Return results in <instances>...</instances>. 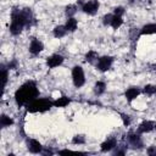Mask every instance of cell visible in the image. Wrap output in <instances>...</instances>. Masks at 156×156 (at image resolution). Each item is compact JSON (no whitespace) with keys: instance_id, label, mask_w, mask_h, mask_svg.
Masks as SVG:
<instances>
[{"instance_id":"cell-1","label":"cell","mask_w":156,"mask_h":156,"mask_svg":"<svg viewBox=\"0 0 156 156\" xmlns=\"http://www.w3.org/2000/svg\"><path fill=\"white\" fill-rule=\"evenodd\" d=\"M32 21H33V15L29 9L13 10L11 13V24H10L11 34L13 35L20 34L24 27L30 26Z\"/></svg>"},{"instance_id":"cell-2","label":"cell","mask_w":156,"mask_h":156,"mask_svg":"<svg viewBox=\"0 0 156 156\" xmlns=\"http://www.w3.org/2000/svg\"><path fill=\"white\" fill-rule=\"evenodd\" d=\"M39 95V90L37 84L33 80H28L22 84L15 93V99L18 105H28L30 101L37 99Z\"/></svg>"},{"instance_id":"cell-3","label":"cell","mask_w":156,"mask_h":156,"mask_svg":"<svg viewBox=\"0 0 156 156\" xmlns=\"http://www.w3.org/2000/svg\"><path fill=\"white\" fill-rule=\"evenodd\" d=\"M51 106H54L52 101H50L49 99H34L33 101H30L27 105V111L28 112H45L51 108Z\"/></svg>"},{"instance_id":"cell-4","label":"cell","mask_w":156,"mask_h":156,"mask_svg":"<svg viewBox=\"0 0 156 156\" xmlns=\"http://www.w3.org/2000/svg\"><path fill=\"white\" fill-rule=\"evenodd\" d=\"M72 79H73V84L76 88H80L84 85L85 83V77H84V72L83 68L80 66H74L72 69Z\"/></svg>"},{"instance_id":"cell-5","label":"cell","mask_w":156,"mask_h":156,"mask_svg":"<svg viewBox=\"0 0 156 156\" xmlns=\"http://www.w3.org/2000/svg\"><path fill=\"white\" fill-rule=\"evenodd\" d=\"M99 6H100V4L98 0H89L82 5V10H83V12H85L88 15H95L99 10Z\"/></svg>"},{"instance_id":"cell-6","label":"cell","mask_w":156,"mask_h":156,"mask_svg":"<svg viewBox=\"0 0 156 156\" xmlns=\"http://www.w3.org/2000/svg\"><path fill=\"white\" fill-rule=\"evenodd\" d=\"M112 62H113V58L111 56H102V57H99L98 60V63H96V68L101 72H105L107 71L111 66H112Z\"/></svg>"},{"instance_id":"cell-7","label":"cell","mask_w":156,"mask_h":156,"mask_svg":"<svg viewBox=\"0 0 156 156\" xmlns=\"http://www.w3.org/2000/svg\"><path fill=\"white\" fill-rule=\"evenodd\" d=\"M127 141L133 149H140L143 146V141H141L139 134H135V133H129L127 135Z\"/></svg>"},{"instance_id":"cell-8","label":"cell","mask_w":156,"mask_h":156,"mask_svg":"<svg viewBox=\"0 0 156 156\" xmlns=\"http://www.w3.org/2000/svg\"><path fill=\"white\" fill-rule=\"evenodd\" d=\"M62 62H63V56H62V55H58V54L51 55V56L46 60V65H48L50 68L57 67V66H60Z\"/></svg>"},{"instance_id":"cell-9","label":"cell","mask_w":156,"mask_h":156,"mask_svg":"<svg viewBox=\"0 0 156 156\" xmlns=\"http://www.w3.org/2000/svg\"><path fill=\"white\" fill-rule=\"evenodd\" d=\"M27 147H28V150H29L30 152H33V154H39V152H41V150H43L41 144H40L38 140H35V139H29V140H27Z\"/></svg>"},{"instance_id":"cell-10","label":"cell","mask_w":156,"mask_h":156,"mask_svg":"<svg viewBox=\"0 0 156 156\" xmlns=\"http://www.w3.org/2000/svg\"><path fill=\"white\" fill-rule=\"evenodd\" d=\"M44 49V45L40 40L38 39H32L30 41V45H29V52L33 54V55H38L41 50Z\"/></svg>"},{"instance_id":"cell-11","label":"cell","mask_w":156,"mask_h":156,"mask_svg":"<svg viewBox=\"0 0 156 156\" xmlns=\"http://www.w3.org/2000/svg\"><path fill=\"white\" fill-rule=\"evenodd\" d=\"M155 128V123L152 121H144L139 128H138V133H149Z\"/></svg>"},{"instance_id":"cell-12","label":"cell","mask_w":156,"mask_h":156,"mask_svg":"<svg viewBox=\"0 0 156 156\" xmlns=\"http://www.w3.org/2000/svg\"><path fill=\"white\" fill-rule=\"evenodd\" d=\"M140 94V90H139V88H129V89H127L126 90V98H127V100L130 102V101H133L134 99H136V96Z\"/></svg>"},{"instance_id":"cell-13","label":"cell","mask_w":156,"mask_h":156,"mask_svg":"<svg viewBox=\"0 0 156 156\" xmlns=\"http://www.w3.org/2000/svg\"><path fill=\"white\" fill-rule=\"evenodd\" d=\"M146 34H156V24H155V23L145 24V26L141 28L140 35H146Z\"/></svg>"},{"instance_id":"cell-14","label":"cell","mask_w":156,"mask_h":156,"mask_svg":"<svg viewBox=\"0 0 156 156\" xmlns=\"http://www.w3.org/2000/svg\"><path fill=\"white\" fill-rule=\"evenodd\" d=\"M77 26H78V22H77V20L74 17H68V20H67V22L65 24L67 32H74L77 29Z\"/></svg>"},{"instance_id":"cell-15","label":"cell","mask_w":156,"mask_h":156,"mask_svg":"<svg viewBox=\"0 0 156 156\" xmlns=\"http://www.w3.org/2000/svg\"><path fill=\"white\" fill-rule=\"evenodd\" d=\"M116 146V140L115 139H108L105 143L101 144V151L106 152V151H111L113 147Z\"/></svg>"},{"instance_id":"cell-16","label":"cell","mask_w":156,"mask_h":156,"mask_svg":"<svg viewBox=\"0 0 156 156\" xmlns=\"http://www.w3.org/2000/svg\"><path fill=\"white\" fill-rule=\"evenodd\" d=\"M52 33H54V37H55V38H62V37H65V34L67 33V29H66L65 26H57V27L54 28Z\"/></svg>"},{"instance_id":"cell-17","label":"cell","mask_w":156,"mask_h":156,"mask_svg":"<svg viewBox=\"0 0 156 156\" xmlns=\"http://www.w3.org/2000/svg\"><path fill=\"white\" fill-rule=\"evenodd\" d=\"M69 99L68 98H66V96H62V98H58L57 100H55V101H52V104H54V106L55 107H65L66 105H68L69 104Z\"/></svg>"},{"instance_id":"cell-18","label":"cell","mask_w":156,"mask_h":156,"mask_svg":"<svg viewBox=\"0 0 156 156\" xmlns=\"http://www.w3.org/2000/svg\"><path fill=\"white\" fill-rule=\"evenodd\" d=\"M122 23H123L122 16L113 15V18H112V21H111V24H110V26H111L113 29H117V28H119V27L122 26Z\"/></svg>"},{"instance_id":"cell-19","label":"cell","mask_w":156,"mask_h":156,"mask_svg":"<svg viewBox=\"0 0 156 156\" xmlns=\"http://www.w3.org/2000/svg\"><path fill=\"white\" fill-rule=\"evenodd\" d=\"M12 123H13V121H12L10 117H7L6 115H1V117H0V126H1L2 128L10 127Z\"/></svg>"},{"instance_id":"cell-20","label":"cell","mask_w":156,"mask_h":156,"mask_svg":"<svg viewBox=\"0 0 156 156\" xmlns=\"http://www.w3.org/2000/svg\"><path fill=\"white\" fill-rule=\"evenodd\" d=\"M105 89H106V84L104 82H98L94 87V91H95L96 95H101L105 91Z\"/></svg>"},{"instance_id":"cell-21","label":"cell","mask_w":156,"mask_h":156,"mask_svg":"<svg viewBox=\"0 0 156 156\" xmlns=\"http://www.w3.org/2000/svg\"><path fill=\"white\" fill-rule=\"evenodd\" d=\"M98 58V54L95 52V51H88L87 52V55H85V60L88 61V62H94L95 60Z\"/></svg>"},{"instance_id":"cell-22","label":"cell","mask_w":156,"mask_h":156,"mask_svg":"<svg viewBox=\"0 0 156 156\" xmlns=\"http://www.w3.org/2000/svg\"><path fill=\"white\" fill-rule=\"evenodd\" d=\"M146 95H152L156 93V87L155 85H151V84H147L144 87V90H143Z\"/></svg>"},{"instance_id":"cell-23","label":"cell","mask_w":156,"mask_h":156,"mask_svg":"<svg viewBox=\"0 0 156 156\" xmlns=\"http://www.w3.org/2000/svg\"><path fill=\"white\" fill-rule=\"evenodd\" d=\"M77 12V6L76 5H69L66 7V15L67 17H73V15Z\"/></svg>"},{"instance_id":"cell-24","label":"cell","mask_w":156,"mask_h":156,"mask_svg":"<svg viewBox=\"0 0 156 156\" xmlns=\"http://www.w3.org/2000/svg\"><path fill=\"white\" fill-rule=\"evenodd\" d=\"M112 18H113V15H111V13H107V15H105V16H104V20H102L104 24H105V26H110V24H111V21H112Z\"/></svg>"},{"instance_id":"cell-25","label":"cell","mask_w":156,"mask_h":156,"mask_svg":"<svg viewBox=\"0 0 156 156\" xmlns=\"http://www.w3.org/2000/svg\"><path fill=\"white\" fill-rule=\"evenodd\" d=\"M84 141H85V139H84L83 135H76V136L73 138V140H72L73 144H83Z\"/></svg>"},{"instance_id":"cell-26","label":"cell","mask_w":156,"mask_h":156,"mask_svg":"<svg viewBox=\"0 0 156 156\" xmlns=\"http://www.w3.org/2000/svg\"><path fill=\"white\" fill-rule=\"evenodd\" d=\"M1 72H2V87L5 88V87H6V84H7V71L2 67Z\"/></svg>"},{"instance_id":"cell-27","label":"cell","mask_w":156,"mask_h":156,"mask_svg":"<svg viewBox=\"0 0 156 156\" xmlns=\"http://www.w3.org/2000/svg\"><path fill=\"white\" fill-rule=\"evenodd\" d=\"M124 13V9L122 6H118V7H115L113 10V15H117V16H122Z\"/></svg>"},{"instance_id":"cell-28","label":"cell","mask_w":156,"mask_h":156,"mask_svg":"<svg viewBox=\"0 0 156 156\" xmlns=\"http://www.w3.org/2000/svg\"><path fill=\"white\" fill-rule=\"evenodd\" d=\"M147 155L150 156H156V146H150L147 149Z\"/></svg>"},{"instance_id":"cell-29","label":"cell","mask_w":156,"mask_h":156,"mask_svg":"<svg viewBox=\"0 0 156 156\" xmlns=\"http://www.w3.org/2000/svg\"><path fill=\"white\" fill-rule=\"evenodd\" d=\"M122 118H123V122L126 126L129 124V116H126V115H122Z\"/></svg>"},{"instance_id":"cell-30","label":"cell","mask_w":156,"mask_h":156,"mask_svg":"<svg viewBox=\"0 0 156 156\" xmlns=\"http://www.w3.org/2000/svg\"><path fill=\"white\" fill-rule=\"evenodd\" d=\"M152 71H155V72H156V65H154V66H152Z\"/></svg>"},{"instance_id":"cell-31","label":"cell","mask_w":156,"mask_h":156,"mask_svg":"<svg viewBox=\"0 0 156 156\" xmlns=\"http://www.w3.org/2000/svg\"><path fill=\"white\" fill-rule=\"evenodd\" d=\"M155 129H156V123H155Z\"/></svg>"}]
</instances>
